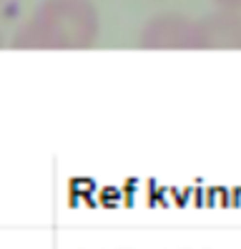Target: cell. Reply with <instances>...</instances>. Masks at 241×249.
Instances as JSON below:
<instances>
[{"label": "cell", "instance_id": "1", "mask_svg": "<svg viewBox=\"0 0 241 249\" xmlns=\"http://www.w3.org/2000/svg\"><path fill=\"white\" fill-rule=\"evenodd\" d=\"M231 3H241V0H231Z\"/></svg>", "mask_w": 241, "mask_h": 249}]
</instances>
